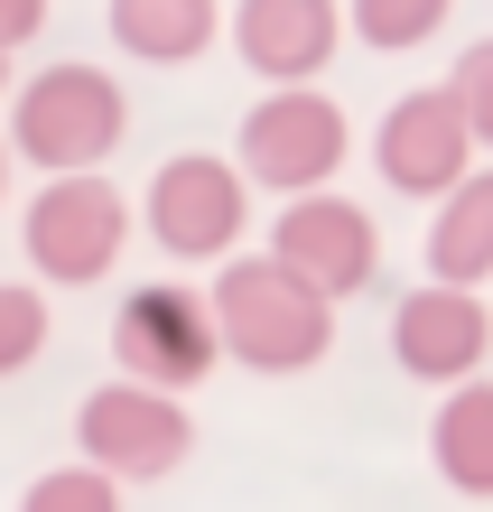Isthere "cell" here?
Here are the masks:
<instances>
[{
  "instance_id": "obj_1",
  "label": "cell",
  "mask_w": 493,
  "mask_h": 512,
  "mask_svg": "<svg viewBox=\"0 0 493 512\" xmlns=\"http://www.w3.org/2000/svg\"><path fill=\"white\" fill-rule=\"evenodd\" d=\"M205 308H214L224 354L252 364V373H307V364H326V345H335V298L307 289L298 270L270 261V252L224 261L214 289H205Z\"/></svg>"
},
{
  "instance_id": "obj_2",
  "label": "cell",
  "mask_w": 493,
  "mask_h": 512,
  "mask_svg": "<svg viewBox=\"0 0 493 512\" xmlns=\"http://www.w3.org/2000/svg\"><path fill=\"white\" fill-rule=\"evenodd\" d=\"M121 131H131V103H121V84L103 66H47L19 84L10 103V149L19 159H38L47 177H75V168H103Z\"/></svg>"
},
{
  "instance_id": "obj_3",
  "label": "cell",
  "mask_w": 493,
  "mask_h": 512,
  "mask_svg": "<svg viewBox=\"0 0 493 512\" xmlns=\"http://www.w3.org/2000/svg\"><path fill=\"white\" fill-rule=\"evenodd\" d=\"M19 243H28V270L56 289H94L103 270L131 243V196L112 187L103 168H75V177H47L19 215Z\"/></svg>"
},
{
  "instance_id": "obj_4",
  "label": "cell",
  "mask_w": 493,
  "mask_h": 512,
  "mask_svg": "<svg viewBox=\"0 0 493 512\" xmlns=\"http://www.w3.org/2000/svg\"><path fill=\"white\" fill-rule=\"evenodd\" d=\"M75 447H84V466H103L112 485H149V475H177L187 466V447H196V419L177 391H149V382H103V391H84V410H75Z\"/></svg>"
},
{
  "instance_id": "obj_5",
  "label": "cell",
  "mask_w": 493,
  "mask_h": 512,
  "mask_svg": "<svg viewBox=\"0 0 493 512\" xmlns=\"http://www.w3.org/2000/svg\"><path fill=\"white\" fill-rule=\"evenodd\" d=\"M345 103H326L317 84H280V94H261L242 112V177L270 196H317L335 168H345Z\"/></svg>"
},
{
  "instance_id": "obj_6",
  "label": "cell",
  "mask_w": 493,
  "mask_h": 512,
  "mask_svg": "<svg viewBox=\"0 0 493 512\" xmlns=\"http://www.w3.org/2000/svg\"><path fill=\"white\" fill-rule=\"evenodd\" d=\"M149 243L177 261H233L242 224H252V177L214 149H177V159L149 177Z\"/></svg>"
},
{
  "instance_id": "obj_7",
  "label": "cell",
  "mask_w": 493,
  "mask_h": 512,
  "mask_svg": "<svg viewBox=\"0 0 493 512\" xmlns=\"http://www.w3.org/2000/svg\"><path fill=\"white\" fill-rule=\"evenodd\" d=\"M112 354H121V373L149 382V391H187L214 373V354H224V336H214V308L196 289H131L121 298V317H112Z\"/></svg>"
},
{
  "instance_id": "obj_8",
  "label": "cell",
  "mask_w": 493,
  "mask_h": 512,
  "mask_svg": "<svg viewBox=\"0 0 493 512\" xmlns=\"http://www.w3.org/2000/svg\"><path fill=\"white\" fill-rule=\"evenodd\" d=\"M270 261H289L307 289H326V298H354V289H373V270H382V233L373 215H363L354 196H289L280 205V224H270Z\"/></svg>"
},
{
  "instance_id": "obj_9",
  "label": "cell",
  "mask_w": 493,
  "mask_h": 512,
  "mask_svg": "<svg viewBox=\"0 0 493 512\" xmlns=\"http://www.w3.org/2000/svg\"><path fill=\"white\" fill-rule=\"evenodd\" d=\"M373 168L391 177L400 196H447L456 177L475 168V131L466 112H456L447 84H419V94H400L373 131Z\"/></svg>"
},
{
  "instance_id": "obj_10",
  "label": "cell",
  "mask_w": 493,
  "mask_h": 512,
  "mask_svg": "<svg viewBox=\"0 0 493 512\" xmlns=\"http://www.w3.org/2000/svg\"><path fill=\"white\" fill-rule=\"evenodd\" d=\"M484 345H493V308L475 289L428 280V289H410L391 308V354H400V373H419V382H475Z\"/></svg>"
},
{
  "instance_id": "obj_11",
  "label": "cell",
  "mask_w": 493,
  "mask_h": 512,
  "mask_svg": "<svg viewBox=\"0 0 493 512\" xmlns=\"http://www.w3.org/2000/svg\"><path fill=\"white\" fill-rule=\"evenodd\" d=\"M335 38H345V10H335V0H242V10H233V47H242V66L270 75V84H307V75H326Z\"/></svg>"
},
{
  "instance_id": "obj_12",
  "label": "cell",
  "mask_w": 493,
  "mask_h": 512,
  "mask_svg": "<svg viewBox=\"0 0 493 512\" xmlns=\"http://www.w3.org/2000/svg\"><path fill=\"white\" fill-rule=\"evenodd\" d=\"M428 280H447V289L493 280V168H466L438 196V224H428Z\"/></svg>"
},
{
  "instance_id": "obj_13",
  "label": "cell",
  "mask_w": 493,
  "mask_h": 512,
  "mask_svg": "<svg viewBox=\"0 0 493 512\" xmlns=\"http://www.w3.org/2000/svg\"><path fill=\"white\" fill-rule=\"evenodd\" d=\"M428 457H438V475L456 494L493 503V382H456L438 419H428Z\"/></svg>"
},
{
  "instance_id": "obj_14",
  "label": "cell",
  "mask_w": 493,
  "mask_h": 512,
  "mask_svg": "<svg viewBox=\"0 0 493 512\" xmlns=\"http://www.w3.org/2000/svg\"><path fill=\"white\" fill-rule=\"evenodd\" d=\"M214 28H224L214 0H112V38L140 66H187L214 47Z\"/></svg>"
},
{
  "instance_id": "obj_15",
  "label": "cell",
  "mask_w": 493,
  "mask_h": 512,
  "mask_svg": "<svg viewBox=\"0 0 493 512\" xmlns=\"http://www.w3.org/2000/svg\"><path fill=\"white\" fill-rule=\"evenodd\" d=\"M447 10H456V0H354L345 19H354V38H363V47L400 56V47H428V38H438Z\"/></svg>"
},
{
  "instance_id": "obj_16",
  "label": "cell",
  "mask_w": 493,
  "mask_h": 512,
  "mask_svg": "<svg viewBox=\"0 0 493 512\" xmlns=\"http://www.w3.org/2000/svg\"><path fill=\"white\" fill-rule=\"evenodd\" d=\"M38 354H47V298L28 280H0V382L28 373Z\"/></svg>"
},
{
  "instance_id": "obj_17",
  "label": "cell",
  "mask_w": 493,
  "mask_h": 512,
  "mask_svg": "<svg viewBox=\"0 0 493 512\" xmlns=\"http://www.w3.org/2000/svg\"><path fill=\"white\" fill-rule=\"evenodd\" d=\"M19 512H121V485L103 466H56L19 494Z\"/></svg>"
},
{
  "instance_id": "obj_18",
  "label": "cell",
  "mask_w": 493,
  "mask_h": 512,
  "mask_svg": "<svg viewBox=\"0 0 493 512\" xmlns=\"http://www.w3.org/2000/svg\"><path fill=\"white\" fill-rule=\"evenodd\" d=\"M447 94H456V112H466V131H475V149H493V38H475L466 56H456V75H447Z\"/></svg>"
},
{
  "instance_id": "obj_19",
  "label": "cell",
  "mask_w": 493,
  "mask_h": 512,
  "mask_svg": "<svg viewBox=\"0 0 493 512\" xmlns=\"http://www.w3.org/2000/svg\"><path fill=\"white\" fill-rule=\"evenodd\" d=\"M47 28V0H0V47H28Z\"/></svg>"
},
{
  "instance_id": "obj_20",
  "label": "cell",
  "mask_w": 493,
  "mask_h": 512,
  "mask_svg": "<svg viewBox=\"0 0 493 512\" xmlns=\"http://www.w3.org/2000/svg\"><path fill=\"white\" fill-rule=\"evenodd\" d=\"M0 94H10V47H0Z\"/></svg>"
},
{
  "instance_id": "obj_21",
  "label": "cell",
  "mask_w": 493,
  "mask_h": 512,
  "mask_svg": "<svg viewBox=\"0 0 493 512\" xmlns=\"http://www.w3.org/2000/svg\"><path fill=\"white\" fill-rule=\"evenodd\" d=\"M0 187H10V149H0Z\"/></svg>"
}]
</instances>
